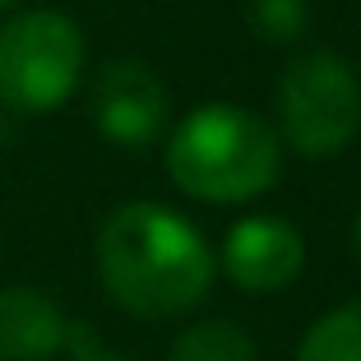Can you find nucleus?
<instances>
[{"instance_id": "nucleus-4", "label": "nucleus", "mask_w": 361, "mask_h": 361, "mask_svg": "<svg viewBox=\"0 0 361 361\" xmlns=\"http://www.w3.org/2000/svg\"><path fill=\"white\" fill-rule=\"evenodd\" d=\"M283 139L306 158H334L361 130V79L338 51H301L278 79Z\"/></svg>"}, {"instance_id": "nucleus-7", "label": "nucleus", "mask_w": 361, "mask_h": 361, "mask_svg": "<svg viewBox=\"0 0 361 361\" xmlns=\"http://www.w3.org/2000/svg\"><path fill=\"white\" fill-rule=\"evenodd\" d=\"M75 324L37 287H0V361H47L75 338Z\"/></svg>"}, {"instance_id": "nucleus-2", "label": "nucleus", "mask_w": 361, "mask_h": 361, "mask_svg": "<svg viewBox=\"0 0 361 361\" xmlns=\"http://www.w3.org/2000/svg\"><path fill=\"white\" fill-rule=\"evenodd\" d=\"M167 171L185 195L209 204H241L264 195L283 171L278 135L232 102L195 106L167 139Z\"/></svg>"}, {"instance_id": "nucleus-8", "label": "nucleus", "mask_w": 361, "mask_h": 361, "mask_svg": "<svg viewBox=\"0 0 361 361\" xmlns=\"http://www.w3.org/2000/svg\"><path fill=\"white\" fill-rule=\"evenodd\" d=\"M167 361H255V343L227 319H209V324H195L180 334Z\"/></svg>"}, {"instance_id": "nucleus-13", "label": "nucleus", "mask_w": 361, "mask_h": 361, "mask_svg": "<svg viewBox=\"0 0 361 361\" xmlns=\"http://www.w3.org/2000/svg\"><path fill=\"white\" fill-rule=\"evenodd\" d=\"M14 5H23V0H0V10H14Z\"/></svg>"}, {"instance_id": "nucleus-1", "label": "nucleus", "mask_w": 361, "mask_h": 361, "mask_svg": "<svg viewBox=\"0 0 361 361\" xmlns=\"http://www.w3.org/2000/svg\"><path fill=\"white\" fill-rule=\"evenodd\" d=\"M97 274L130 315L167 319L204 301L213 250L180 213L162 204H121L97 232Z\"/></svg>"}, {"instance_id": "nucleus-6", "label": "nucleus", "mask_w": 361, "mask_h": 361, "mask_svg": "<svg viewBox=\"0 0 361 361\" xmlns=\"http://www.w3.org/2000/svg\"><path fill=\"white\" fill-rule=\"evenodd\" d=\"M301 264H306V241L287 218H274V213L241 218L223 241L227 278L236 287H245V292H259V297L297 283Z\"/></svg>"}, {"instance_id": "nucleus-3", "label": "nucleus", "mask_w": 361, "mask_h": 361, "mask_svg": "<svg viewBox=\"0 0 361 361\" xmlns=\"http://www.w3.org/2000/svg\"><path fill=\"white\" fill-rule=\"evenodd\" d=\"M84 32L61 10H23L0 23V102L42 116L79 88Z\"/></svg>"}, {"instance_id": "nucleus-9", "label": "nucleus", "mask_w": 361, "mask_h": 361, "mask_svg": "<svg viewBox=\"0 0 361 361\" xmlns=\"http://www.w3.org/2000/svg\"><path fill=\"white\" fill-rule=\"evenodd\" d=\"M297 361H361V306H343L310 324Z\"/></svg>"}, {"instance_id": "nucleus-12", "label": "nucleus", "mask_w": 361, "mask_h": 361, "mask_svg": "<svg viewBox=\"0 0 361 361\" xmlns=\"http://www.w3.org/2000/svg\"><path fill=\"white\" fill-rule=\"evenodd\" d=\"M352 250H357V259H361V218L352 223Z\"/></svg>"}, {"instance_id": "nucleus-10", "label": "nucleus", "mask_w": 361, "mask_h": 361, "mask_svg": "<svg viewBox=\"0 0 361 361\" xmlns=\"http://www.w3.org/2000/svg\"><path fill=\"white\" fill-rule=\"evenodd\" d=\"M245 19H250V28L264 42H292L310 23V5L306 0H250L245 5Z\"/></svg>"}, {"instance_id": "nucleus-11", "label": "nucleus", "mask_w": 361, "mask_h": 361, "mask_svg": "<svg viewBox=\"0 0 361 361\" xmlns=\"http://www.w3.org/2000/svg\"><path fill=\"white\" fill-rule=\"evenodd\" d=\"M75 361H126V357H102V352H79Z\"/></svg>"}, {"instance_id": "nucleus-5", "label": "nucleus", "mask_w": 361, "mask_h": 361, "mask_svg": "<svg viewBox=\"0 0 361 361\" xmlns=\"http://www.w3.org/2000/svg\"><path fill=\"white\" fill-rule=\"evenodd\" d=\"M167 84L144 61H111L93 79V121L111 144L144 149L167 126Z\"/></svg>"}]
</instances>
